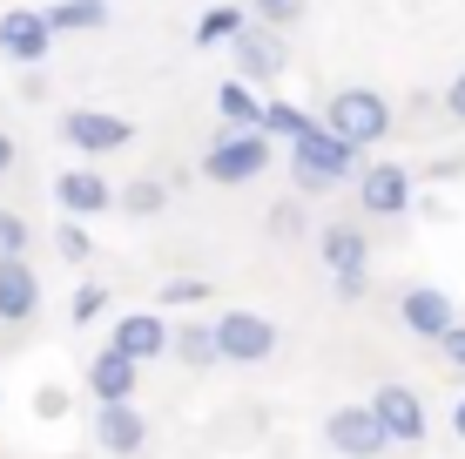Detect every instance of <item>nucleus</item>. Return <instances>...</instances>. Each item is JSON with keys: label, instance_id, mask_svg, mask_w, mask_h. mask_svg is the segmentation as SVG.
<instances>
[{"label": "nucleus", "instance_id": "1", "mask_svg": "<svg viewBox=\"0 0 465 459\" xmlns=\"http://www.w3.org/2000/svg\"><path fill=\"white\" fill-rule=\"evenodd\" d=\"M291 176H297L303 196H324V189H338V183L358 176V149H344V142L317 122L303 142H291Z\"/></svg>", "mask_w": 465, "mask_h": 459}, {"label": "nucleus", "instance_id": "2", "mask_svg": "<svg viewBox=\"0 0 465 459\" xmlns=\"http://www.w3.org/2000/svg\"><path fill=\"white\" fill-rule=\"evenodd\" d=\"M324 129L344 142V149H371V142L391 135V102L378 88H338L324 108Z\"/></svg>", "mask_w": 465, "mask_h": 459}, {"label": "nucleus", "instance_id": "3", "mask_svg": "<svg viewBox=\"0 0 465 459\" xmlns=\"http://www.w3.org/2000/svg\"><path fill=\"white\" fill-rule=\"evenodd\" d=\"M263 169H270V135H263V129H223V135L210 142V155H203V176L223 183V189L263 176Z\"/></svg>", "mask_w": 465, "mask_h": 459}, {"label": "nucleus", "instance_id": "4", "mask_svg": "<svg viewBox=\"0 0 465 459\" xmlns=\"http://www.w3.org/2000/svg\"><path fill=\"white\" fill-rule=\"evenodd\" d=\"M210 331H216V352L230 358V365H263V358L277 352V324H270L263 311H223Z\"/></svg>", "mask_w": 465, "mask_h": 459}, {"label": "nucleus", "instance_id": "5", "mask_svg": "<svg viewBox=\"0 0 465 459\" xmlns=\"http://www.w3.org/2000/svg\"><path fill=\"white\" fill-rule=\"evenodd\" d=\"M364 405H371V419L384 425V439H391V446H425L431 419H425V399H419L411 385H378Z\"/></svg>", "mask_w": 465, "mask_h": 459}, {"label": "nucleus", "instance_id": "6", "mask_svg": "<svg viewBox=\"0 0 465 459\" xmlns=\"http://www.w3.org/2000/svg\"><path fill=\"white\" fill-rule=\"evenodd\" d=\"M61 142L82 149V155H108V149H128V142H135V122L108 115V108H68V115H61Z\"/></svg>", "mask_w": 465, "mask_h": 459}, {"label": "nucleus", "instance_id": "7", "mask_svg": "<svg viewBox=\"0 0 465 459\" xmlns=\"http://www.w3.org/2000/svg\"><path fill=\"white\" fill-rule=\"evenodd\" d=\"M283 68H291V41H283L277 27L250 21L243 35H236V82H277Z\"/></svg>", "mask_w": 465, "mask_h": 459}, {"label": "nucleus", "instance_id": "8", "mask_svg": "<svg viewBox=\"0 0 465 459\" xmlns=\"http://www.w3.org/2000/svg\"><path fill=\"white\" fill-rule=\"evenodd\" d=\"M324 439L338 459H378L391 439H384V425L371 419V405H338V413L324 419Z\"/></svg>", "mask_w": 465, "mask_h": 459}, {"label": "nucleus", "instance_id": "9", "mask_svg": "<svg viewBox=\"0 0 465 459\" xmlns=\"http://www.w3.org/2000/svg\"><path fill=\"white\" fill-rule=\"evenodd\" d=\"M398 318H405L411 338L445 344V331L459 324V311H452V291H439V284H411V291L398 297Z\"/></svg>", "mask_w": 465, "mask_h": 459}, {"label": "nucleus", "instance_id": "10", "mask_svg": "<svg viewBox=\"0 0 465 459\" xmlns=\"http://www.w3.org/2000/svg\"><path fill=\"white\" fill-rule=\"evenodd\" d=\"M175 344V331L163 311H128V318H115V331H108V352H122V358H135V365H155Z\"/></svg>", "mask_w": 465, "mask_h": 459}, {"label": "nucleus", "instance_id": "11", "mask_svg": "<svg viewBox=\"0 0 465 459\" xmlns=\"http://www.w3.org/2000/svg\"><path fill=\"white\" fill-rule=\"evenodd\" d=\"M47 47H54V27H47L41 7H7L0 14V55L7 61L35 68V61H47Z\"/></svg>", "mask_w": 465, "mask_h": 459}, {"label": "nucleus", "instance_id": "12", "mask_svg": "<svg viewBox=\"0 0 465 459\" xmlns=\"http://www.w3.org/2000/svg\"><path fill=\"white\" fill-rule=\"evenodd\" d=\"M54 203L68 210V224H82V216H102L115 210V183L102 176V169H68V176H54Z\"/></svg>", "mask_w": 465, "mask_h": 459}, {"label": "nucleus", "instance_id": "13", "mask_svg": "<svg viewBox=\"0 0 465 459\" xmlns=\"http://www.w3.org/2000/svg\"><path fill=\"white\" fill-rule=\"evenodd\" d=\"M358 203H364V216H405V210H411V169L371 163V169L358 176Z\"/></svg>", "mask_w": 465, "mask_h": 459}, {"label": "nucleus", "instance_id": "14", "mask_svg": "<svg viewBox=\"0 0 465 459\" xmlns=\"http://www.w3.org/2000/svg\"><path fill=\"white\" fill-rule=\"evenodd\" d=\"M94 446L115 453V459L142 453L149 446V419H142L135 405H94Z\"/></svg>", "mask_w": 465, "mask_h": 459}, {"label": "nucleus", "instance_id": "15", "mask_svg": "<svg viewBox=\"0 0 465 459\" xmlns=\"http://www.w3.org/2000/svg\"><path fill=\"white\" fill-rule=\"evenodd\" d=\"M135 385H142V365L102 344V352H94V365H88V392H94L102 405H135Z\"/></svg>", "mask_w": 465, "mask_h": 459}, {"label": "nucleus", "instance_id": "16", "mask_svg": "<svg viewBox=\"0 0 465 459\" xmlns=\"http://www.w3.org/2000/svg\"><path fill=\"white\" fill-rule=\"evenodd\" d=\"M317 257H324L331 277H358V271H371V236H364L358 224H331L324 236H317Z\"/></svg>", "mask_w": 465, "mask_h": 459}, {"label": "nucleus", "instance_id": "17", "mask_svg": "<svg viewBox=\"0 0 465 459\" xmlns=\"http://www.w3.org/2000/svg\"><path fill=\"white\" fill-rule=\"evenodd\" d=\"M35 304H41V277H35V264H0V324H27L35 318Z\"/></svg>", "mask_w": 465, "mask_h": 459}, {"label": "nucleus", "instance_id": "18", "mask_svg": "<svg viewBox=\"0 0 465 459\" xmlns=\"http://www.w3.org/2000/svg\"><path fill=\"white\" fill-rule=\"evenodd\" d=\"M47 27L54 35H94V27H108V0H54Z\"/></svg>", "mask_w": 465, "mask_h": 459}, {"label": "nucleus", "instance_id": "19", "mask_svg": "<svg viewBox=\"0 0 465 459\" xmlns=\"http://www.w3.org/2000/svg\"><path fill=\"white\" fill-rule=\"evenodd\" d=\"M243 7H203L196 14V27H189V41L196 47H236V35H243Z\"/></svg>", "mask_w": 465, "mask_h": 459}, {"label": "nucleus", "instance_id": "20", "mask_svg": "<svg viewBox=\"0 0 465 459\" xmlns=\"http://www.w3.org/2000/svg\"><path fill=\"white\" fill-rule=\"evenodd\" d=\"M216 115L236 122V129H263V102L250 95V82H223L216 88Z\"/></svg>", "mask_w": 465, "mask_h": 459}, {"label": "nucleus", "instance_id": "21", "mask_svg": "<svg viewBox=\"0 0 465 459\" xmlns=\"http://www.w3.org/2000/svg\"><path fill=\"white\" fill-rule=\"evenodd\" d=\"M311 129H317V115H303L297 102H263V135H270V142H277V135H283V142H303Z\"/></svg>", "mask_w": 465, "mask_h": 459}, {"label": "nucleus", "instance_id": "22", "mask_svg": "<svg viewBox=\"0 0 465 459\" xmlns=\"http://www.w3.org/2000/svg\"><path fill=\"white\" fill-rule=\"evenodd\" d=\"M169 352H175V358H189V365H216V358H223L210 324H189V331H175V344H169Z\"/></svg>", "mask_w": 465, "mask_h": 459}, {"label": "nucleus", "instance_id": "23", "mask_svg": "<svg viewBox=\"0 0 465 459\" xmlns=\"http://www.w3.org/2000/svg\"><path fill=\"white\" fill-rule=\"evenodd\" d=\"M27 216H14V210H0V264H21L27 257Z\"/></svg>", "mask_w": 465, "mask_h": 459}, {"label": "nucleus", "instance_id": "24", "mask_svg": "<svg viewBox=\"0 0 465 459\" xmlns=\"http://www.w3.org/2000/svg\"><path fill=\"white\" fill-rule=\"evenodd\" d=\"M250 7H256V21H263V27H277V35H283V27L303 21V7H311V0H250Z\"/></svg>", "mask_w": 465, "mask_h": 459}, {"label": "nucleus", "instance_id": "25", "mask_svg": "<svg viewBox=\"0 0 465 459\" xmlns=\"http://www.w3.org/2000/svg\"><path fill=\"white\" fill-rule=\"evenodd\" d=\"M163 203H169V189H163V183L149 176V183H135V189H128V196H122V210H128V216H155V210H163Z\"/></svg>", "mask_w": 465, "mask_h": 459}, {"label": "nucleus", "instance_id": "26", "mask_svg": "<svg viewBox=\"0 0 465 459\" xmlns=\"http://www.w3.org/2000/svg\"><path fill=\"white\" fill-rule=\"evenodd\" d=\"M203 297H210V284H203V277H169L163 291H155V304H203Z\"/></svg>", "mask_w": 465, "mask_h": 459}, {"label": "nucleus", "instance_id": "27", "mask_svg": "<svg viewBox=\"0 0 465 459\" xmlns=\"http://www.w3.org/2000/svg\"><path fill=\"white\" fill-rule=\"evenodd\" d=\"M54 250H61L68 264H88V257H94V244H88L82 224H61V230H54Z\"/></svg>", "mask_w": 465, "mask_h": 459}, {"label": "nucleus", "instance_id": "28", "mask_svg": "<svg viewBox=\"0 0 465 459\" xmlns=\"http://www.w3.org/2000/svg\"><path fill=\"white\" fill-rule=\"evenodd\" d=\"M102 304H108L102 284H82V291H74V324H94V318H102Z\"/></svg>", "mask_w": 465, "mask_h": 459}, {"label": "nucleus", "instance_id": "29", "mask_svg": "<svg viewBox=\"0 0 465 459\" xmlns=\"http://www.w3.org/2000/svg\"><path fill=\"white\" fill-rule=\"evenodd\" d=\"M445 115L465 129V75H452V88H445Z\"/></svg>", "mask_w": 465, "mask_h": 459}, {"label": "nucleus", "instance_id": "30", "mask_svg": "<svg viewBox=\"0 0 465 459\" xmlns=\"http://www.w3.org/2000/svg\"><path fill=\"white\" fill-rule=\"evenodd\" d=\"M439 352H445V358H452V365L465 372V324H452V331H445V344H439Z\"/></svg>", "mask_w": 465, "mask_h": 459}, {"label": "nucleus", "instance_id": "31", "mask_svg": "<svg viewBox=\"0 0 465 459\" xmlns=\"http://www.w3.org/2000/svg\"><path fill=\"white\" fill-rule=\"evenodd\" d=\"M364 291H371V277H364V271H358V277H338V297H344V304H358Z\"/></svg>", "mask_w": 465, "mask_h": 459}, {"label": "nucleus", "instance_id": "32", "mask_svg": "<svg viewBox=\"0 0 465 459\" xmlns=\"http://www.w3.org/2000/svg\"><path fill=\"white\" fill-rule=\"evenodd\" d=\"M270 224H277L283 236H297V230H303V216H297V203H283V210H277V216H270Z\"/></svg>", "mask_w": 465, "mask_h": 459}, {"label": "nucleus", "instance_id": "33", "mask_svg": "<svg viewBox=\"0 0 465 459\" xmlns=\"http://www.w3.org/2000/svg\"><path fill=\"white\" fill-rule=\"evenodd\" d=\"M7 169H14V135L0 129V176H7Z\"/></svg>", "mask_w": 465, "mask_h": 459}, {"label": "nucleus", "instance_id": "34", "mask_svg": "<svg viewBox=\"0 0 465 459\" xmlns=\"http://www.w3.org/2000/svg\"><path fill=\"white\" fill-rule=\"evenodd\" d=\"M452 433H459V439H465V399H459V405H452Z\"/></svg>", "mask_w": 465, "mask_h": 459}]
</instances>
